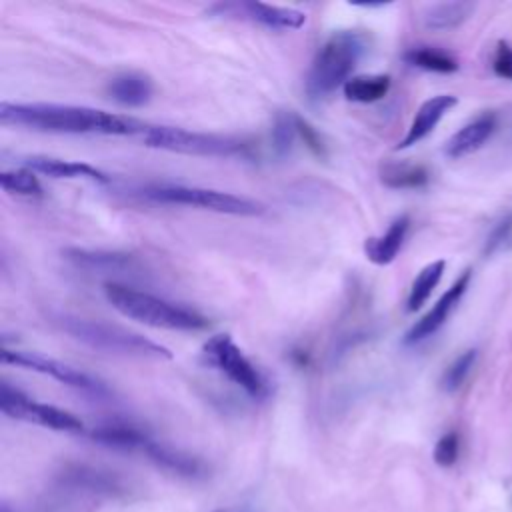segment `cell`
Segmentation results:
<instances>
[{"mask_svg":"<svg viewBox=\"0 0 512 512\" xmlns=\"http://www.w3.org/2000/svg\"><path fill=\"white\" fill-rule=\"evenodd\" d=\"M470 278H472V270L466 268L452 282V286L436 300V304L420 320H416L412 324V328L404 334V344H418V342L430 338L432 334H436L446 324L448 316L452 314V310L458 306V302L466 294V290L470 286Z\"/></svg>","mask_w":512,"mask_h":512,"instance_id":"cell-11","label":"cell"},{"mask_svg":"<svg viewBox=\"0 0 512 512\" xmlns=\"http://www.w3.org/2000/svg\"><path fill=\"white\" fill-rule=\"evenodd\" d=\"M368 50V38L358 30H338L318 48L306 74L304 90L312 102L328 98L338 86H344L352 70Z\"/></svg>","mask_w":512,"mask_h":512,"instance_id":"cell-4","label":"cell"},{"mask_svg":"<svg viewBox=\"0 0 512 512\" xmlns=\"http://www.w3.org/2000/svg\"><path fill=\"white\" fill-rule=\"evenodd\" d=\"M496 130V114L494 112H484L464 124L458 132H454L446 144H444V154L448 158H462L478 148L484 146V142L494 134Z\"/></svg>","mask_w":512,"mask_h":512,"instance_id":"cell-15","label":"cell"},{"mask_svg":"<svg viewBox=\"0 0 512 512\" xmlns=\"http://www.w3.org/2000/svg\"><path fill=\"white\" fill-rule=\"evenodd\" d=\"M22 164H24V168H30L32 172L44 174L48 178H58V180L84 178V180H92L98 184L110 182V176L106 172H102L100 168L86 164V162H70V160L54 158V156H28L22 160Z\"/></svg>","mask_w":512,"mask_h":512,"instance_id":"cell-14","label":"cell"},{"mask_svg":"<svg viewBox=\"0 0 512 512\" xmlns=\"http://www.w3.org/2000/svg\"><path fill=\"white\" fill-rule=\"evenodd\" d=\"M142 142L148 148L190 154V156H212V158H252L254 144L246 138L196 132L178 126H154L148 124L142 132Z\"/></svg>","mask_w":512,"mask_h":512,"instance_id":"cell-5","label":"cell"},{"mask_svg":"<svg viewBox=\"0 0 512 512\" xmlns=\"http://www.w3.org/2000/svg\"><path fill=\"white\" fill-rule=\"evenodd\" d=\"M458 452H460L458 434L456 432H446L444 436H440V440L434 446V462L442 468H448L458 460Z\"/></svg>","mask_w":512,"mask_h":512,"instance_id":"cell-30","label":"cell"},{"mask_svg":"<svg viewBox=\"0 0 512 512\" xmlns=\"http://www.w3.org/2000/svg\"><path fill=\"white\" fill-rule=\"evenodd\" d=\"M206 14L218 16V18H234V20H248L256 22L260 26H266L270 30H298L306 24V14L296 8L286 6H272L262 2H218L212 4Z\"/></svg>","mask_w":512,"mask_h":512,"instance_id":"cell-10","label":"cell"},{"mask_svg":"<svg viewBox=\"0 0 512 512\" xmlns=\"http://www.w3.org/2000/svg\"><path fill=\"white\" fill-rule=\"evenodd\" d=\"M378 178L386 188L392 190H416L424 188L430 180V172L422 164L414 162H382Z\"/></svg>","mask_w":512,"mask_h":512,"instance_id":"cell-21","label":"cell"},{"mask_svg":"<svg viewBox=\"0 0 512 512\" xmlns=\"http://www.w3.org/2000/svg\"><path fill=\"white\" fill-rule=\"evenodd\" d=\"M0 410L8 418L32 422L50 430L58 432H70V434H82L84 424L78 416H74L68 410H62L52 404H42L32 400L26 392H22L18 386H12L10 382H0Z\"/></svg>","mask_w":512,"mask_h":512,"instance_id":"cell-8","label":"cell"},{"mask_svg":"<svg viewBox=\"0 0 512 512\" xmlns=\"http://www.w3.org/2000/svg\"><path fill=\"white\" fill-rule=\"evenodd\" d=\"M0 122L4 126H22L36 132L106 136H142L148 126L132 116L54 102H2Z\"/></svg>","mask_w":512,"mask_h":512,"instance_id":"cell-1","label":"cell"},{"mask_svg":"<svg viewBox=\"0 0 512 512\" xmlns=\"http://www.w3.org/2000/svg\"><path fill=\"white\" fill-rule=\"evenodd\" d=\"M90 436L98 444H104V446H110V448H116V450H132V452L134 450L142 452L144 444L150 438L144 430H140L138 426L128 424V422L100 424L90 432Z\"/></svg>","mask_w":512,"mask_h":512,"instance_id":"cell-20","label":"cell"},{"mask_svg":"<svg viewBox=\"0 0 512 512\" xmlns=\"http://www.w3.org/2000/svg\"><path fill=\"white\" fill-rule=\"evenodd\" d=\"M0 512H12V510H10L6 504H2V506H0Z\"/></svg>","mask_w":512,"mask_h":512,"instance_id":"cell-33","label":"cell"},{"mask_svg":"<svg viewBox=\"0 0 512 512\" xmlns=\"http://www.w3.org/2000/svg\"><path fill=\"white\" fill-rule=\"evenodd\" d=\"M404 62L420 68V70H428V72H438V74H452L458 70V62L454 56H450L448 52L434 48V46H414L408 48L402 54Z\"/></svg>","mask_w":512,"mask_h":512,"instance_id":"cell-24","label":"cell"},{"mask_svg":"<svg viewBox=\"0 0 512 512\" xmlns=\"http://www.w3.org/2000/svg\"><path fill=\"white\" fill-rule=\"evenodd\" d=\"M2 362L4 364H12V366H20V368H26V370H34V372H40L44 376H50L54 380H58L60 384L68 386V388H74L82 394H88L92 398H108L110 396V390L104 382H100L98 378H92L90 374L70 366V364H64L56 358H50V356H44V354H38V352H30V350H16V348H2V354H0Z\"/></svg>","mask_w":512,"mask_h":512,"instance_id":"cell-9","label":"cell"},{"mask_svg":"<svg viewBox=\"0 0 512 512\" xmlns=\"http://www.w3.org/2000/svg\"><path fill=\"white\" fill-rule=\"evenodd\" d=\"M510 236H512V212L506 214V216H502V218L492 226V230H490L488 236H486V242H484L482 252H484L486 256L492 254V252H496Z\"/></svg>","mask_w":512,"mask_h":512,"instance_id":"cell-31","label":"cell"},{"mask_svg":"<svg viewBox=\"0 0 512 512\" xmlns=\"http://www.w3.org/2000/svg\"><path fill=\"white\" fill-rule=\"evenodd\" d=\"M142 454H146L156 466L164 468V470H170L174 474H180V476H188V478H196V476H202L204 474V466L198 458L186 454V452H180V450H174L154 438H148V442L144 444L142 448Z\"/></svg>","mask_w":512,"mask_h":512,"instance_id":"cell-19","label":"cell"},{"mask_svg":"<svg viewBox=\"0 0 512 512\" xmlns=\"http://www.w3.org/2000/svg\"><path fill=\"white\" fill-rule=\"evenodd\" d=\"M492 70L498 78L510 80L512 82V46L504 40L496 44L494 60H492Z\"/></svg>","mask_w":512,"mask_h":512,"instance_id":"cell-32","label":"cell"},{"mask_svg":"<svg viewBox=\"0 0 512 512\" xmlns=\"http://www.w3.org/2000/svg\"><path fill=\"white\" fill-rule=\"evenodd\" d=\"M104 296L108 304L114 310H118L122 316L152 328L194 332L210 326V320L202 312L190 306L154 296L150 292H144L120 282H106Z\"/></svg>","mask_w":512,"mask_h":512,"instance_id":"cell-2","label":"cell"},{"mask_svg":"<svg viewBox=\"0 0 512 512\" xmlns=\"http://www.w3.org/2000/svg\"><path fill=\"white\" fill-rule=\"evenodd\" d=\"M0 184L2 190L8 194L24 196V198H40L42 196V184L36 178V172L30 168H14V170H4L0 174Z\"/></svg>","mask_w":512,"mask_h":512,"instance_id":"cell-27","label":"cell"},{"mask_svg":"<svg viewBox=\"0 0 512 512\" xmlns=\"http://www.w3.org/2000/svg\"><path fill=\"white\" fill-rule=\"evenodd\" d=\"M456 104H458V100L452 94H438V96H432V98L424 100L420 104V108L416 110V114H414V118L408 126V132L396 144V150L410 148V146L418 144L420 140H424L436 128V124L444 118V114L450 108H454Z\"/></svg>","mask_w":512,"mask_h":512,"instance_id":"cell-13","label":"cell"},{"mask_svg":"<svg viewBox=\"0 0 512 512\" xmlns=\"http://www.w3.org/2000/svg\"><path fill=\"white\" fill-rule=\"evenodd\" d=\"M206 364L222 372L232 384L244 390L252 400H266L272 394L268 378L256 368V364L242 352L230 334H214L202 346Z\"/></svg>","mask_w":512,"mask_h":512,"instance_id":"cell-7","label":"cell"},{"mask_svg":"<svg viewBox=\"0 0 512 512\" xmlns=\"http://www.w3.org/2000/svg\"><path fill=\"white\" fill-rule=\"evenodd\" d=\"M408 230H410V216L408 214L396 216L380 236L366 238L364 242L366 258L376 266H386L394 262V258L404 246Z\"/></svg>","mask_w":512,"mask_h":512,"instance_id":"cell-17","label":"cell"},{"mask_svg":"<svg viewBox=\"0 0 512 512\" xmlns=\"http://www.w3.org/2000/svg\"><path fill=\"white\" fill-rule=\"evenodd\" d=\"M296 132H298V138L304 142V146H306L316 158H326V156H328L324 138H322L320 132H318L306 118H302L300 114H296Z\"/></svg>","mask_w":512,"mask_h":512,"instance_id":"cell-29","label":"cell"},{"mask_svg":"<svg viewBox=\"0 0 512 512\" xmlns=\"http://www.w3.org/2000/svg\"><path fill=\"white\" fill-rule=\"evenodd\" d=\"M58 486L78 490L92 496H116L124 492V484L110 470H100L86 464H70L58 474Z\"/></svg>","mask_w":512,"mask_h":512,"instance_id":"cell-12","label":"cell"},{"mask_svg":"<svg viewBox=\"0 0 512 512\" xmlns=\"http://www.w3.org/2000/svg\"><path fill=\"white\" fill-rule=\"evenodd\" d=\"M52 322L76 342L98 352L132 356V358H152V360L172 358V352L166 346L118 324L84 318L76 314H66V312L54 314Z\"/></svg>","mask_w":512,"mask_h":512,"instance_id":"cell-3","label":"cell"},{"mask_svg":"<svg viewBox=\"0 0 512 512\" xmlns=\"http://www.w3.org/2000/svg\"><path fill=\"white\" fill-rule=\"evenodd\" d=\"M392 86L390 74H358L352 76L344 86V98L350 102H360V104H370L382 100Z\"/></svg>","mask_w":512,"mask_h":512,"instance_id":"cell-23","label":"cell"},{"mask_svg":"<svg viewBox=\"0 0 512 512\" xmlns=\"http://www.w3.org/2000/svg\"><path fill=\"white\" fill-rule=\"evenodd\" d=\"M444 268H446L444 260H434L418 272V276L414 278V282L410 286L408 298H406V310L408 312H416L426 304L432 290L438 286V282L444 274Z\"/></svg>","mask_w":512,"mask_h":512,"instance_id":"cell-25","label":"cell"},{"mask_svg":"<svg viewBox=\"0 0 512 512\" xmlns=\"http://www.w3.org/2000/svg\"><path fill=\"white\" fill-rule=\"evenodd\" d=\"M64 258L76 266L78 270L86 272H126L136 268V258L126 252L114 250H92V248H66Z\"/></svg>","mask_w":512,"mask_h":512,"instance_id":"cell-16","label":"cell"},{"mask_svg":"<svg viewBox=\"0 0 512 512\" xmlns=\"http://www.w3.org/2000/svg\"><path fill=\"white\" fill-rule=\"evenodd\" d=\"M474 12L472 2H438L430 4L422 12V24L428 30H452L464 24Z\"/></svg>","mask_w":512,"mask_h":512,"instance_id":"cell-22","label":"cell"},{"mask_svg":"<svg viewBox=\"0 0 512 512\" xmlns=\"http://www.w3.org/2000/svg\"><path fill=\"white\" fill-rule=\"evenodd\" d=\"M476 358H478V352L474 348L470 350H464L462 354H458L444 370L442 378H440V386L444 392H456L464 382L466 378L470 376L474 364H476Z\"/></svg>","mask_w":512,"mask_h":512,"instance_id":"cell-28","label":"cell"},{"mask_svg":"<svg viewBox=\"0 0 512 512\" xmlns=\"http://www.w3.org/2000/svg\"><path fill=\"white\" fill-rule=\"evenodd\" d=\"M140 196L156 204L190 206V208L208 210L216 214H230V216H260L266 212V206L254 198L222 192L214 188H202V186L160 182V184H148L140 188Z\"/></svg>","mask_w":512,"mask_h":512,"instance_id":"cell-6","label":"cell"},{"mask_svg":"<svg viewBox=\"0 0 512 512\" xmlns=\"http://www.w3.org/2000/svg\"><path fill=\"white\" fill-rule=\"evenodd\" d=\"M270 138H272L274 154L278 158L288 156L292 152V148H294L296 138H298V132H296V112H286V110L276 112L274 120H272Z\"/></svg>","mask_w":512,"mask_h":512,"instance_id":"cell-26","label":"cell"},{"mask_svg":"<svg viewBox=\"0 0 512 512\" xmlns=\"http://www.w3.org/2000/svg\"><path fill=\"white\" fill-rule=\"evenodd\" d=\"M154 94V82L142 72H122L108 80L106 96L120 106L140 108L150 102Z\"/></svg>","mask_w":512,"mask_h":512,"instance_id":"cell-18","label":"cell"}]
</instances>
